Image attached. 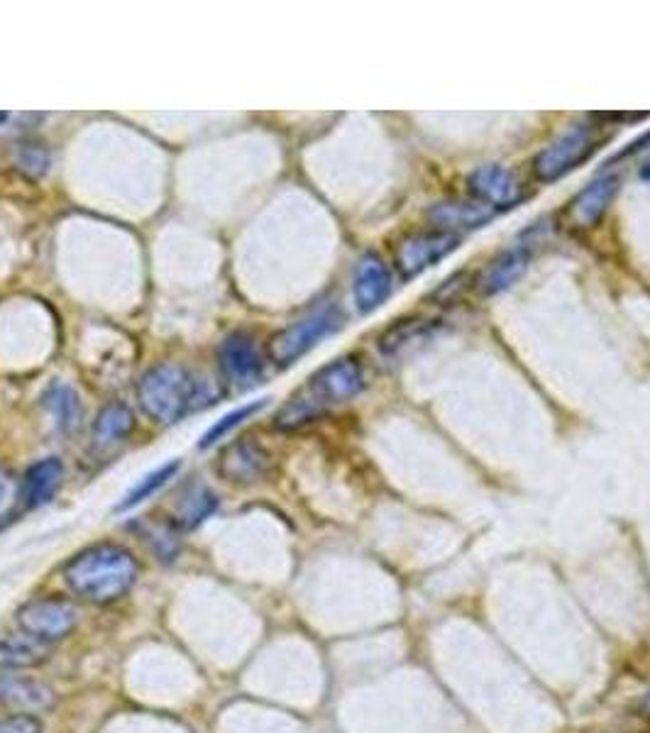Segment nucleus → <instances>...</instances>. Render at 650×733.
Here are the masks:
<instances>
[{"mask_svg": "<svg viewBox=\"0 0 650 733\" xmlns=\"http://www.w3.org/2000/svg\"><path fill=\"white\" fill-rule=\"evenodd\" d=\"M45 403L57 419L59 428L62 431L76 428L78 419H82V406H78V396L74 389H68L64 384H54L52 389L47 392Z\"/></svg>", "mask_w": 650, "mask_h": 733, "instance_id": "nucleus-20", "label": "nucleus"}, {"mask_svg": "<svg viewBox=\"0 0 650 733\" xmlns=\"http://www.w3.org/2000/svg\"><path fill=\"white\" fill-rule=\"evenodd\" d=\"M140 406L150 419L160 423L179 421L184 413L196 409V401H203L201 382L179 364H157L142 376Z\"/></svg>", "mask_w": 650, "mask_h": 733, "instance_id": "nucleus-3", "label": "nucleus"}, {"mask_svg": "<svg viewBox=\"0 0 650 733\" xmlns=\"http://www.w3.org/2000/svg\"><path fill=\"white\" fill-rule=\"evenodd\" d=\"M641 174H643V179H650V160L646 162V166H643V172H641Z\"/></svg>", "mask_w": 650, "mask_h": 733, "instance_id": "nucleus-28", "label": "nucleus"}, {"mask_svg": "<svg viewBox=\"0 0 650 733\" xmlns=\"http://www.w3.org/2000/svg\"><path fill=\"white\" fill-rule=\"evenodd\" d=\"M15 623L20 633L52 646L74 631L76 609L72 601L62 597H37L25 601L15 611Z\"/></svg>", "mask_w": 650, "mask_h": 733, "instance_id": "nucleus-6", "label": "nucleus"}, {"mask_svg": "<svg viewBox=\"0 0 650 733\" xmlns=\"http://www.w3.org/2000/svg\"><path fill=\"white\" fill-rule=\"evenodd\" d=\"M342 315L335 306H323V309L309 313L307 319L289 325V328H284L270 340L272 362H277L279 366L293 364L309 350L316 348L323 338L338 331Z\"/></svg>", "mask_w": 650, "mask_h": 733, "instance_id": "nucleus-5", "label": "nucleus"}, {"mask_svg": "<svg viewBox=\"0 0 650 733\" xmlns=\"http://www.w3.org/2000/svg\"><path fill=\"white\" fill-rule=\"evenodd\" d=\"M221 370L225 380L238 386V389H248L262 376L264 358L254 343L252 335L248 333H233L225 338L218 352Z\"/></svg>", "mask_w": 650, "mask_h": 733, "instance_id": "nucleus-9", "label": "nucleus"}, {"mask_svg": "<svg viewBox=\"0 0 650 733\" xmlns=\"http://www.w3.org/2000/svg\"><path fill=\"white\" fill-rule=\"evenodd\" d=\"M643 145H650V133H648V135H643L641 140H638V142L628 145V150H624V152H622V157H626V154H636L638 150H643Z\"/></svg>", "mask_w": 650, "mask_h": 733, "instance_id": "nucleus-27", "label": "nucleus"}, {"mask_svg": "<svg viewBox=\"0 0 650 733\" xmlns=\"http://www.w3.org/2000/svg\"><path fill=\"white\" fill-rule=\"evenodd\" d=\"M17 501V487L10 474L0 468V521H5Z\"/></svg>", "mask_w": 650, "mask_h": 733, "instance_id": "nucleus-26", "label": "nucleus"}, {"mask_svg": "<svg viewBox=\"0 0 650 733\" xmlns=\"http://www.w3.org/2000/svg\"><path fill=\"white\" fill-rule=\"evenodd\" d=\"M64 468L57 458H47L35 462L33 468L25 472L23 484H20V499H23L29 509L45 507V504L54 497L59 484H62Z\"/></svg>", "mask_w": 650, "mask_h": 733, "instance_id": "nucleus-16", "label": "nucleus"}, {"mask_svg": "<svg viewBox=\"0 0 650 733\" xmlns=\"http://www.w3.org/2000/svg\"><path fill=\"white\" fill-rule=\"evenodd\" d=\"M0 733H42V721L33 715H10L0 719Z\"/></svg>", "mask_w": 650, "mask_h": 733, "instance_id": "nucleus-25", "label": "nucleus"}, {"mask_svg": "<svg viewBox=\"0 0 650 733\" xmlns=\"http://www.w3.org/2000/svg\"><path fill=\"white\" fill-rule=\"evenodd\" d=\"M264 406H267V399H258V401H252V403H245V406H238V409H233L230 413H225L221 415L218 421H215L209 431H205L201 435V443H199V448L205 450V448H211L213 443H218L221 438H225V435H228L230 431L238 428V425H242L248 419H252L254 413H260Z\"/></svg>", "mask_w": 650, "mask_h": 733, "instance_id": "nucleus-22", "label": "nucleus"}, {"mask_svg": "<svg viewBox=\"0 0 650 733\" xmlns=\"http://www.w3.org/2000/svg\"><path fill=\"white\" fill-rule=\"evenodd\" d=\"M530 262V247L518 243L514 247H509L507 252H501L497 260H491L482 274L477 276V289L485 296H495L507 291L511 284H516L521 279V274L526 272V266Z\"/></svg>", "mask_w": 650, "mask_h": 733, "instance_id": "nucleus-14", "label": "nucleus"}, {"mask_svg": "<svg viewBox=\"0 0 650 733\" xmlns=\"http://www.w3.org/2000/svg\"><path fill=\"white\" fill-rule=\"evenodd\" d=\"M428 323L426 321H399L397 325H391V328L382 335L379 338V348L384 355H397L401 348H407L409 343H413L418 338L421 333H426Z\"/></svg>", "mask_w": 650, "mask_h": 733, "instance_id": "nucleus-23", "label": "nucleus"}, {"mask_svg": "<svg viewBox=\"0 0 650 733\" xmlns=\"http://www.w3.org/2000/svg\"><path fill=\"white\" fill-rule=\"evenodd\" d=\"M643 709L648 711V717H650V692H648V695H646V699H643Z\"/></svg>", "mask_w": 650, "mask_h": 733, "instance_id": "nucleus-29", "label": "nucleus"}, {"mask_svg": "<svg viewBox=\"0 0 650 733\" xmlns=\"http://www.w3.org/2000/svg\"><path fill=\"white\" fill-rule=\"evenodd\" d=\"M215 509H218V497H215L211 489L199 487L182 501L179 513H176V521H179L184 529H196V526H201L205 519H211Z\"/></svg>", "mask_w": 650, "mask_h": 733, "instance_id": "nucleus-21", "label": "nucleus"}, {"mask_svg": "<svg viewBox=\"0 0 650 733\" xmlns=\"http://www.w3.org/2000/svg\"><path fill=\"white\" fill-rule=\"evenodd\" d=\"M467 188L477 201L487 203L495 211H504V208H516L526 198L524 186L509 170L499 164H485L467 176Z\"/></svg>", "mask_w": 650, "mask_h": 733, "instance_id": "nucleus-10", "label": "nucleus"}, {"mask_svg": "<svg viewBox=\"0 0 650 733\" xmlns=\"http://www.w3.org/2000/svg\"><path fill=\"white\" fill-rule=\"evenodd\" d=\"M460 240L462 237L458 233L438 231V227L411 233L397 245L393 262H397V270L401 272V276L413 279V276H421L423 272H428L430 266H436L438 262L446 260L448 254L455 252L460 247Z\"/></svg>", "mask_w": 650, "mask_h": 733, "instance_id": "nucleus-7", "label": "nucleus"}, {"mask_svg": "<svg viewBox=\"0 0 650 733\" xmlns=\"http://www.w3.org/2000/svg\"><path fill=\"white\" fill-rule=\"evenodd\" d=\"M393 289L391 272L377 254H364L354 272V303L362 313L377 311Z\"/></svg>", "mask_w": 650, "mask_h": 733, "instance_id": "nucleus-12", "label": "nucleus"}, {"mask_svg": "<svg viewBox=\"0 0 650 733\" xmlns=\"http://www.w3.org/2000/svg\"><path fill=\"white\" fill-rule=\"evenodd\" d=\"M5 117H8V113H0V123H5Z\"/></svg>", "mask_w": 650, "mask_h": 733, "instance_id": "nucleus-30", "label": "nucleus"}, {"mask_svg": "<svg viewBox=\"0 0 650 733\" xmlns=\"http://www.w3.org/2000/svg\"><path fill=\"white\" fill-rule=\"evenodd\" d=\"M364 372L362 364L354 358H338L328 362L321 370L309 376L307 384L282 406L277 413V428L293 431L311 421L321 419L333 406L350 401L364 389Z\"/></svg>", "mask_w": 650, "mask_h": 733, "instance_id": "nucleus-2", "label": "nucleus"}, {"mask_svg": "<svg viewBox=\"0 0 650 733\" xmlns=\"http://www.w3.org/2000/svg\"><path fill=\"white\" fill-rule=\"evenodd\" d=\"M145 538L147 543H150L152 550L160 555V558L164 562H170L174 560L176 555H179V538L174 536V531L172 529H166V526H160V523H154V526H150L145 531Z\"/></svg>", "mask_w": 650, "mask_h": 733, "instance_id": "nucleus-24", "label": "nucleus"}, {"mask_svg": "<svg viewBox=\"0 0 650 733\" xmlns=\"http://www.w3.org/2000/svg\"><path fill=\"white\" fill-rule=\"evenodd\" d=\"M267 464H270V455L264 452L262 445L245 438V440L233 443L230 448L221 455L218 474L225 482L252 484L264 477Z\"/></svg>", "mask_w": 650, "mask_h": 733, "instance_id": "nucleus-13", "label": "nucleus"}, {"mask_svg": "<svg viewBox=\"0 0 650 733\" xmlns=\"http://www.w3.org/2000/svg\"><path fill=\"white\" fill-rule=\"evenodd\" d=\"M618 186H622V182H618L616 174L599 176L563 208L560 218H563L570 231H592V227L604 221L609 206L614 203L618 194Z\"/></svg>", "mask_w": 650, "mask_h": 733, "instance_id": "nucleus-8", "label": "nucleus"}, {"mask_svg": "<svg viewBox=\"0 0 650 733\" xmlns=\"http://www.w3.org/2000/svg\"><path fill=\"white\" fill-rule=\"evenodd\" d=\"M495 208L482 203V201H440L436 206L428 208V221L433 223V227H438V231H448V233H455V231H472V227H482L487 225L491 218H495Z\"/></svg>", "mask_w": 650, "mask_h": 733, "instance_id": "nucleus-15", "label": "nucleus"}, {"mask_svg": "<svg viewBox=\"0 0 650 733\" xmlns=\"http://www.w3.org/2000/svg\"><path fill=\"white\" fill-rule=\"evenodd\" d=\"M137 572L140 568L130 550L115 543H98L64 564V582L78 599L113 604L133 589Z\"/></svg>", "mask_w": 650, "mask_h": 733, "instance_id": "nucleus-1", "label": "nucleus"}, {"mask_svg": "<svg viewBox=\"0 0 650 733\" xmlns=\"http://www.w3.org/2000/svg\"><path fill=\"white\" fill-rule=\"evenodd\" d=\"M179 468H182L179 460H170V462H164L162 468H157L150 474H145V477L140 482H137L130 492L125 494L123 501L115 507V511L117 513L130 511V509L137 507V504H142V501H147L150 497H154V494L160 492L166 482L174 480V474L179 472Z\"/></svg>", "mask_w": 650, "mask_h": 733, "instance_id": "nucleus-19", "label": "nucleus"}, {"mask_svg": "<svg viewBox=\"0 0 650 733\" xmlns=\"http://www.w3.org/2000/svg\"><path fill=\"white\" fill-rule=\"evenodd\" d=\"M135 428V419L127 406L123 403H111L105 406L98 415V421L93 425V440L105 448V445H113V443H121L123 438L130 435V431Z\"/></svg>", "mask_w": 650, "mask_h": 733, "instance_id": "nucleus-18", "label": "nucleus"}, {"mask_svg": "<svg viewBox=\"0 0 650 733\" xmlns=\"http://www.w3.org/2000/svg\"><path fill=\"white\" fill-rule=\"evenodd\" d=\"M52 656V646L25 636H10L0 641V672H20L42 666Z\"/></svg>", "mask_w": 650, "mask_h": 733, "instance_id": "nucleus-17", "label": "nucleus"}, {"mask_svg": "<svg viewBox=\"0 0 650 733\" xmlns=\"http://www.w3.org/2000/svg\"><path fill=\"white\" fill-rule=\"evenodd\" d=\"M54 692L45 682L0 672V711L8 715H42L54 707Z\"/></svg>", "mask_w": 650, "mask_h": 733, "instance_id": "nucleus-11", "label": "nucleus"}, {"mask_svg": "<svg viewBox=\"0 0 650 733\" xmlns=\"http://www.w3.org/2000/svg\"><path fill=\"white\" fill-rule=\"evenodd\" d=\"M604 137L597 135V127L589 125H575L567 133L558 137L555 142H550L546 150L534 160V174L538 182L550 184L567 176L583 166L589 157H592Z\"/></svg>", "mask_w": 650, "mask_h": 733, "instance_id": "nucleus-4", "label": "nucleus"}]
</instances>
